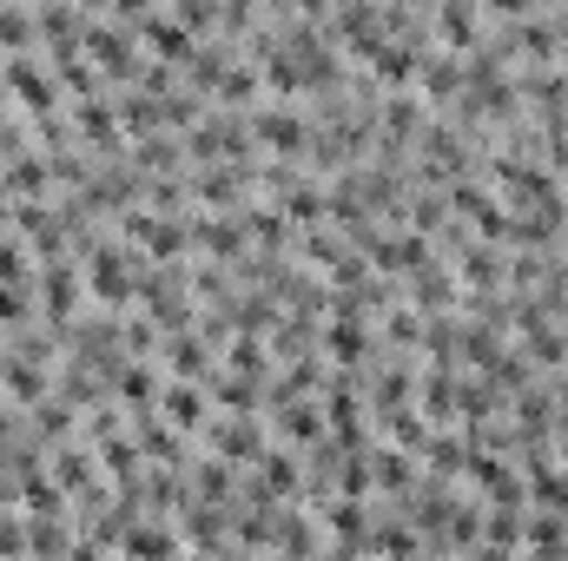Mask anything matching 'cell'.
Instances as JSON below:
<instances>
[{"label": "cell", "mask_w": 568, "mask_h": 561, "mask_svg": "<svg viewBox=\"0 0 568 561\" xmlns=\"http://www.w3.org/2000/svg\"><path fill=\"white\" fill-rule=\"evenodd\" d=\"M252 120L245 113H199L192 126H185V165H252Z\"/></svg>", "instance_id": "6da1fadb"}, {"label": "cell", "mask_w": 568, "mask_h": 561, "mask_svg": "<svg viewBox=\"0 0 568 561\" xmlns=\"http://www.w3.org/2000/svg\"><path fill=\"white\" fill-rule=\"evenodd\" d=\"M80 53L106 73V80H126V86H140L145 60H140V40L133 33H120V27H106V20H87V33H80Z\"/></svg>", "instance_id": "7a4b0ae2"}, {"label": "cell", "mask_w": 568, "mask_h": 561, "mask_svg": "<svg viewBox=\"0 0 568 561\" xmlns=\"http://www.w3.org/2000/svg\"><path fill=\"white\" fill-rule=\"evenodd\" d=\"M80 258H87V272H80L87 290H93L106 310H126V297H133V258H126L120 245H106V238H93Z\"/></svg>", "instance_id": "3957f363"}, {"label": "cell", "mask_w": 568, "mask_h": 561, "mask_svg": "<svg viewBox=\"0 0 568 561\" xmlns=\"http://www.w3.org/2000/svg\"><path fill=\"white\" fill-rule=\"evenodd\" d=\"M0 80H7V93H13L20 113H33V120H53L60 113V73H47L40 60H7Z\"/></svg>", "instance_id": "277c9868"}, {"label": "cell", "mask_w": 568, "mask_h": 561, "mask_svg": "<svg viewBox=\"0 0 568 561\" xmlns=\"http://www.w3.org/2000/svg\"><path fill=\"white\" fill-rule=\"evenodd\" d=\"M40 317H47V330H67L73 324V310H80V290L87 278L73 272V258H40Z\"/></svg>", "instance_id": "5b68a950"}, {"label": "cell", "mask_w": 568, "mask_h": 561, "mask_svg": "<svg viewBox=\"0 0 568 561\" xmlns=\"http://www.w3.org/2000/svg\"><path fill=\"white\" fill-rule=\"evenodd\" d=\"M192 245H199L205 258H219V265H239L245 245H252V232H245L239 212H205V218H192Z\"/></svg>", "instance_id": "8992f818"}, {"label": "cell", "mask_w": 568, "mask_h": 561, "mask_svg": "<svg viewBox=\"0 0 568 561\" xmlns=\"http://www.w3.org/2000/svg\"><path fill=\"white\" fill-rule=\"evenodd\" d=\"M140 47L152 60H165V67H185L192 53H199V33L179 20V13H145L140 20Z\"/></svg>", "instance_id": "52a82bcc"}, {"label": "cell", "mask_w": 568, "mask_h": 561, "mask_svg": "<svg viewBox=\"0 0 568 561\" xmlns=\"http://www.w3.org/2000/svg\"><path fill=\"white\" fill-rule=\"evenodd\" d=\"M245 120H252L258 152H278V159H304L311 152V120L304 113H245Z\"/></svg>", "instance_id": "ba28073f"}, {"label": "cell", "mask_w": 568, "mask_h": 561, "mask_svg": "<svg viewBox=\"0 0 568 561\" xmlns=\"http://www.w3.org/2000/svg\"><path fill=\"white\" fill-rule=\"evenodd\" d=\"M436 33L449 53H476L483 47V0H436Z\"/></svg>", "instance_id": "9c48e42d"}, {"label": "cell", "mask_w": 568, "mask_h": 561, "mask_svg": "<svg viewBox=\"0 0 568 561\" xmlns=\"http://www.w3.org/2000/svg\"><path fill=\"white\" fill-rule=\"evenodd\" d=\"M165 364L172 377H212V337L205 330H165Z\"/></svg>", "instance_id": "30bf717a"}, {"label": "cell", "mask_w": 568, "mask_h": 561, "mask_svg": "<svg viewBox=\"0 0 568 561\" xmlns=\"http://www.w3.org/2000/svg\"><path fill=\"white\" fill-rule=\"evenodd\" d=\"M449 258H456V278L469 284V290H496L503 284V258H496V245L489 238H476V245H449Z\"/></svg>", "instance_id": "8fae6325"}, {"label": "cell", "mask_w": 568, "mask_h": 561, "mask_svg": "<svg viewBox=\"0 0 568 561\" xmlns=\"http://www.w3.org/2000/svg\"><path fill=\"white\" fill-rule=\"evenodd\" d=\"M0 185H7V198L20 205V198H47L60 178H53V159H40V152H20V159L7 165V178H0Z\"/></svg>", "instance_id": "7c38bea8"}, {"label": "cell", "mask_w": 568, "mask_h": 561, "mask_svg": "<svg viewBox=\"0 0 568 561\" xmlns=\"http://www.w3.org/2000/svg\"><path fill=\"white\" fill-rule=\"evenodd\" d=\"M272 417H278V436H291V442H317L324 436V404H304V397H278L272 390Z\"/></svg>", "instance_id": "4fadbf2b"}, {"label": "cell", "mask_w": 568, "mask_h": 561, "mask_svg": "<svg viewBox=\"0 0 568 561\" xmlns=\"http://www.w3.org/2000/svg\"><path fill=\"white\" fill-rule=\"evenodd\" d=\"M364 350H371L364 317H331V330H324V357H331L337 370H357V364H364Z\"/></svg>", "instance_id": "5bb4252c"}, {"label": "cell", "mask_w": 568, "mask_h": 561, "mask_svg": "<svg viewBox=\"0 0 568 561\" xmlns=\"http://www.w3.org/2000/svg\"><path fill=\"white\" fill-rule=\"evenodd\" d=\"M159 410L172 429H205V397H199V377H179L159 390Z\"/></svg>", "instance_id": "9a60e30c"}, {"label": "cell", "mask_w": 568, "mask_h": 561, "mask_svg": "<svg viewBox=\"0 0 568 561\" xmlns=\"http://www.w3.org/2000/svg\"><path fill=\"white\" fill-rule=\"evenodd\" d=\"M417 86H424L429 106H456V93H463V53H449V60H424V67H417Z\"/></svg>", "instance_id": "2e32d148"}, {"label": "cell", "mask_w": 568, "mask_h": 561, "mask_svg": "<svg viewBox=\"0 0 568 561\" xmlns=\"http://www.w3.org/2000/svg\"><path fill=\"white\" fill-rule=\"evenodd\" d=\"M212 442H219V456H225V462H258V456H265V429H258L252 417L219 422V429H212Z\"/></svg>", "instance_id": "e0dca14e"}, {"label": "cell", "mask_w": 568, "mask_h": 561, "mask_svg": "<svg viewBox=\"0 0 568 561\" xmlns=\"http://www.w3.org/2000/svg\"><path fill=\"white\" fill-rule=\"evenodd\" d=\"M252 482H258V489H265L272 502H291V496L304 489V469H297V462H291L284 449H265V456H258V476H252Z\"/></svg>", "instance_id": "ac0fdd59"}, {"label": "cell", "mask_w": 568, "mask_h": 561, "mask_svg": "<svg viewBox=\"0 0 568 561\" xmlns=\"http://www.w3.org/2000/svg\"><path fill=\"white\" fill-rule=\"evenodd\" d=\"M456 377H449V364H429V377H424V390H417V410H424L429 422H449L456 417Z\"/></svg>", "instance_id": "d6986e66"}, {"label": "cell", "mask_w": 568, "mask_h": 561, "mask_svg": "<svg viewBox=\"0 0 568 561\" xmlns=\"http://www.w3.org/2000/svg\"><path fill=\"white\" fill-rule=\"evenodd\" d=\"M33 238L13 225V232H0V284H33Z\"/></svg>", "instance_id": "ffe728a7"}, {"label": "cell", "mask_w": 568, "mask_h": 561, "mask_svg": "<svg viewBox=\"0 0 568 561\" xmlns=\"http://www.w3.org/2000/svg\"><path fill=\"white\" fill-rule=\"evenodd\" d=\"M120 549H126V555H179V549H185V536H179V529H145L140 516H133V522H126V536H120Z\"/></svg>", "instance_id": "44dd1931"}, {"label": "cell", "mask_w": 568, "mask_h": 561, "mask_svg": "<svg viewBox=\"0 0 568 561\" xmlns=\"http://www.w3.org/2000/svg\"><path fill=\"white\" fill-rule=\"evenodd\" d=\"M371 476H377V489L390 496H404L410 482H417V462H410V449H371Z\"/></svg>", "instance_id": "7402d4cb"}, {"label": "cell", "mask_w": 568, "mask_h": 561, "mask_svg": "<svg viewBox=\"0 0 568 561\" xmlns=\"http://www.w3.org/2000/svg\"><path fill=\"white\" fill-rule=\"evenodd\" d=\"M40 40V27H33V7H20V0H0V53H27Z\"/></svg>", "instance_id": "603a6c76"}, {"label": "cell", "mask_w": 568, "mask_h": 561, "mask_svg": "<svg viewBox=\"0 0 568 561\" xmlns=\"http://www.w3.org/2000/svg\"><path fill=\"white\" fill-rule=\"evenodd\" d=\"M410 278H417V310H443V304H456V272H449V265L436 272V258H429V265H417Z\"/></svg>", "instance_id": "cb8c5ba5"}, {"label": "cell", "mask_w": 568, "mask_h": 561, "mask_svg": "<svg viewBox=\"0 0 568 561\" xmlns=\"http://www.w3.org/2000/svg\"><path fill=\"white\" fill-rule=\"evenodd\" d=\"M192 496H199V502H232V462H225V456H205V462L192 469Z\"/></svg>", "instance_id": "d4e9b609"}, {"label": "cell", "mask_w": 568, "mask_h": 561, "mask_svg": "<svg viewBox=\"0 0 568 561\" xmlns=\"http://www.w3.org/2000/svg\"><path fill=\"white\" fill-rule=\"evenodd\" d=\"M113 390L126 397V410H145V404H159V377H152L145 364H120V370H113Z\"/></svg>", "instance_id": "484cf974"}, {"label": "cell", "mask_w": 568, "mask_h": 561, "mask_svg": "<svg viewBox=\"0 0 568 561\" xmlns=\"http://www.w3.org/2000/svg\"><path fill=\"white\" fill-rule=\"evenodd\" d=\"M232 370H239V377H252V384L272 370V364H265V344H258V330H245V337L232 344Z\"/></svg>", "instance_id": "4316f807"}, {"label": "cell", "mask_w": 568, "mask_h": 561, "mask_svg": "<svg viewBox=\"0 0 568 561\" xmlns=\"http://www.w3.org/2000/svg\"><path fill=\"white\" fill-rule=\"evenodd\" d=\"M33 317V284H0V330Z\"/></svg>", "instance_id": "83f0119b"}, {"label": "cell", "mask_w": 568, "mask_h": 561, "mask_svg": "<svg viewBox=\"0 0 568 561\" xmlns=\"http://www.w3.org/2000/svg\"><path fill=\"white\" fill-rule=\"evenodd\" d=\"M384 330H390V344L424 350V310H390V317H384Z\"/></svg>", "instance_id": "f1b7e54d"}, {"label": "cell", "mask_w": 568, "mask_h": 561, "mask_svg": "<svg viewBox=\"0 0 568 561\" xmlns=\"http://www.w3.org/2000/svg\"><path fill=\"white\" fill-rule=\"evenodd\" d=\"M371 549H397V555H410V549H424V536L417 529H404V522H384L377 536H364Z\"/></svg>", "instance_id": "f546056e"}, {"label": "cell", "mask_w": 568, "mask_h": 561, "mask_svg": "<svg viewBox=\"0 0 568 561\" xmlns=\"http://www.w3.org/2000/svg\"><path fill=\"white\" fill-rule=\"evenodd\" d=\"M13 549H27V522L0 516V555H13Z\"/></svg>", "instance_id": "4dcf8cb0"}, {"label": "cell", "mask_w": 568, "mask_h": 561, "mask_svg": "<svg viewBox=\"0 0 568 561\" xmlns=\"http://www.w3.org/2000/svg\"><path fill=\"white\" fill-rule=\"evenodd\" d=\"M483 7H489V13H509V20H523V13H536L542 0H483Z\"/></svg>", "instance_id": "1f68e13d"}]
</instances>
